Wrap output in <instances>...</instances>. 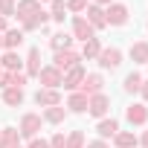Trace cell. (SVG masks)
Listing matches in <instances>:
<instances>
[{"label": "cell", "instance_id": "1", "mask_svg": "<svg viewBox=\"0 0 148 148\" xmlns=\"http://www.w3.org/2000/svg\"><path fill=\"white\" fill-rule=\"evenodd\" d=\"M76 64H79V52L70 47V49H58L55 52V64L52 67L61 73V70H70V67H76Z\"/></svg>", "mask_w": 148, "mask_h": 148}, {"label": "cell", "instance_id": "2", "mask_svg": "<svg viewBox=\"0 0 148 148\" xmlns=\"http://www.w3.org/2000/svg\"><path fill=\"white\" fill-rule=\"evenodd\" d=\"M105 18H108V26H122V23H128V6L110 3L108 12H105Z\"/></svg>", "mask_w": 148, "mask_h": 148}, {"label": "cell", "instance_id": "3", "mask_svg": "<svg viewBox=\"0 0 148 148\" xmlns=\"http://www.w3.org/2000/svg\"><path fill=\"white\" fill-rule=\"evenodd\" d=\"M87 76L84 73V67L82 64H76V67H70L67 73H64V79H61V84L67 87V90H76V87H82V79Z\"/></svg>", "mask_w": 148, "mask_h": 148}, {"label": "cell", "instance_id": "4", "mask_svg": "<svg viewBox=\"0 0 148 148\" xmlns=\"http://www.w3.org/2000/svg\"><path fill=\"white\" fill-rule=\"evenodd\" d=\"M96 58H99V67H105V70H116V67L122 64V52H119L116 47H110V49H102Z\"/></svg>", "mask_w": 148, "mask_h": 148}, {"label": "cell", "instance_id": "5", "mask_svg": "<svg viewBox=\"0 0 148 148\" xmlns=\"http://www.w3.org/2000/svg\"><path fill=\"white\" fill-rule=\"evenodd\" d=\"M38 131H41V116H35V113H26V116L21 119V136H26V139H35V136H38Z\"/></svg>", "mask_w": 148, "mask_h": 148}, {"label": "cell", "instance_id": "6", "mask_svg": "<svg viewBox=\"0 0 148 148\" xmlns=\"http://www.w3.org/2000/svg\"><path fill=\"white\" fill-rule=\"evenodd\" d=\"M102 84H105V79L99 76V73H87V76L82 79V93L84 96H96V93H102Z\"/></svg>", "mask_w": 148, "mask_h": 148}, {"label": "cell", "instance_id": "7", "mask_svg": "<svg viewBox=\"0 0 148 148\" xmlns=\"http://www.w3.org/2000/svg\"><path fill=\"white\" fill-rule=\"evenodd\" d=\"M38 79H41V84H47V90H55V87H61V79L64 76H61L55 67H41Z\"/></svg>", "mask_w": 148, "mask_h": 148}, {"label": "cell", "instance_id": "8", "mask_svg": "<svg viewBox=\"0 0 148 148\" xmlns=\"http://www.w3.org/2000/svg\"><path fill=\"white\" fill-rule=\"evenodd\" d=\"M108 108H110V99H108L105 93H96V96H90V99H87V110H90L93 116H105V113H108Z\"/></svg>", "mask_w": 148, "mask_h": 148}, {"label": "cell", "instance_id": "9", "mask_svg": "<svg viewBox=\"0 0 148 148\" xmlns=\"http://www.w3.org/2000/svg\"><path fill=\"white\" fill-rule=\"evenodd\" d=\"M73 35H76L79 41H90L93 38V26L87 23V18H82V15L73 18Z\"/></svg>", "mask_w": 148, "mask_h": 148}, {"label": "cell", "instance_id": "10", "mask_svg": "<svg viewBox=\"0 0 148 148\" xmlns=\"http://www.w3.org/2000/svg\"><path fill=\"white\" fill-rule=\"evenodd\" d=\"M41 12V3L38 0H21L18 3V21L23 23V21H29V18H35Z\"/></svg>", "mask_w": 148, "mask_h": 148}, {"label": "cell", "instance_id": "11", "mask_svg": "<svg viewBox=\"0 0 148 148\" xmlns=\"http://www.w3.org/2000/svg\"><path fill=\"white\" fill-rule=\"evenodd\" d=\"M87 23L93 26V29H105L108 26V18H105V9L102 6H87Z\"/></svg>", "mask_w": 148, "mask_h": 148}, {"label": "cell", "instance_id": "12", "mask_svg": "<svg viewBox=\"0 0 148 148\" xmlns=\"http://www.w3.org/2000/svg\"><path fill=\"white\" fill-rule=\"evenodd\" d=\"M125 116H128L131 125H145V122H148V108H145V105H131V108L125 110Z\"/></svg>", "mask_w": 148, "mask_h": 148}, {"label": "cell", "instance_id": "13", "mask_svg": "<svg viewBox=\"0 0 148 148\" xmlns=\"http://www.w3.org/2000/svg\"><path fill=\"white\" fill-rule=\"evenodd\" d=\"M0 84H3V87H21L23 90L26 73H3V76H0Z\"/></svg>", "mask_w": 148, "mask_h": 148}, {"label": "cell", "instance_id": "14", "mask_svg": "<svg viewBox=\"0 0 148 148\" xmlns=\"http://www.w3.org/2000/svg\"><path fill=\"white\" fill-rule=\"evenodd\" d=\"M35 102L44 105V108H55V105H61V96L55 90H38L35 93Z\"/></svg>", "mask_w": 148, "mask_h": 148}, {"label": "cell", "instance_id": "15", "mask_svg": "<svg viewBox=\"0 0 148 148\" xmlns=\"http://www.w3.org/2000/svg\"><path fill=\"white\" fill-rule=\"evenodd\" d=\"M38 73H41V49L32 47L29 58H26V76H38Z\"/></svg>", "mask_w": 148, "mask_h": 148}, {"label": "cell", "instance_id": "16", "mask_svg": "<svg viewBox=\"0 0 148 148\" xmlns=\"http://www.w3.org/2000/svg\"><path fill=\"white\" fill-rule=\"evenodd\" d=\"M67 108H70L73 113H84V110H87V96H84V93H73L70 102H67Z\"/></svg>", "mask_w": 148, "mask_h": 148}, {"label": "cell", "instance_id": "17", "mask_svg": "<svg viewBox=\"0 0 148 148\" xmlns=\"http://www.w3.org/2000/svg\"><path fill=\"white\" fill-rule=\"evenodd\" d=\"M21 44H23V29H9V32L3 35V47L15 49V47H21Z\"/></svg>", "mask_w": 148, "mask_h": 148}, {"label": "cell", "instance_id": "18", "mask_svg": "<svg viewBox=\"0 0 148 148\" xmlns=\"http://www.w3.org/2000/svg\"><path fill=\"white\" fill-rule=\"evenodd\" d=\"M131 58H134L136 64H148V44H145V41L134 44V47H131Z\"/></svg>", "mask_w": 148, "mask_h": 148}, {"label": "cell", "instance_id": "19", "mask_svg": "<svg viewBox=\"0 0 148 148\" xmlns=\"http://www.w3.org/2000/svg\"><path fill=\"white\" fill-rule=\"evenodd\" d=\"M49 44H52V49H55V52H58V49H70V44H73V38H70V35H67V32H55V35H52V41H49Z\"/></svg>", "mask_w": 148, "mask_h": 148}, {"label": "cell", "instance_id": "20", "mask_svg": "<svg viewBox=\"0 0 148 148\" xmlns=\"http://www.w3.org/2000/svg\"><path fill=\"white\" fill-rule=\"evenodd\" d=\"M21 64H23V61H21V55H18V52H12V49H9V52L3 55V67H6L9 73H18V70H21Z\"/></svg>", "mask_w": 148, "mask_h": 148}, {"label": "cell", "instance_id": "21", "mask_svg": "<svg viewBox=\"0 0 148 148\" xmlns=\"http://www.w3.org/2000/svg\"><path fill=\"white\" fill-rule=\"evenodd\" d=\"M3 102H6V105H12V108H15V105H21V102H23V90H21V87H6Z\"/></svg>", "mask_w": 148, "mask_h": 148}, {"label": "cell", "instance_id": "22", "mask_svg": "<svg viewBox=\"0 0 148 148\" xmlns=\"http://www.w3.org/2000/svg\"><path fill=\"white\" fill-rule=\"evenodd\" d=\"M99 134L102 136H116L119 134V122L116 119H102L99 122Z\"/></svg>", "mask_w": 148, "mask_h": 148}, {"label": "cell", "instance_id": "23", "mask_svg": "<svg viewBox=\"0 0 148 148\" xmlns=\"http://www.w3.org/2000/svg\"><path fill=\"white\" fill-rule=\"evenodd\" d=\"M18 139H21V131L15 128H3V134H0V145H21Z\"/></svg>", "mask_w": 148, "mask_h": 148}, {"label": "cell", "instance_id": "24", "mask_svg": "<svg viewBox=\"0 0 148 148\" xmlns=\"http://www.w3.org/2000/svg\"><path fill=\"white\" fill-rule=\"evenodd\" d=\"M64 116H67V110H64L61 105H55V108H47V110H44V119H47V122H64Z\"/></svg>", "mask_w": 148, "mask_h": 148}, {"label": "cell", "instance_id": "25", "mask_svg": "<svg viewBox=\"0 0 148 148\" xmlns=\"http://www.w3.org/2000/svg\"><path fill=\"white\" fill-rule=\"evenodd\" d=\"M64 12H67V3H64V0H52V12H49V18L58 21V23H64V18H67Z\"/></svg>", "mask_w": 148, "mask_h": 148}, {"label": "cell", "instance_id": "26", "mask_svg": "<svg viewBox=\"0 0 148 148\" xmlns=\"http://www.w3.org/2000/svg\"><path fill=\"white\" fill-rule=\"evenodd\" d=\"M113 139H116V145H119V148H134V145L139 142V139H136L134 134H128V131H122V134H116Z\"/></svg>", "mask_w": 148, "mask_h": 148}, {"label": "cell", "instance_id": "27", "mask_svg": "<svg viewBox=\"0 0 148 148\" xmlns=\"http://www.w3.org/2000/svg\"><path fill=\"white\" fill-rule=\"evenodd\" d=\"M139 87H142V76H139V73H131V76L125 79V90L128 93H136Z\"/></svg>", "mask_w": 148, "mask_h": 148}, {"label": "cell", "instance_id": "28", "mask_svg": "<svg viewBox=\"0 0 148 148\" xmlns=\"http://www.w3.org/2000/svg\"><path fill=\"white\" fill-rule=\"evenodd\" d=\"M82 52H84V58H96V55L102 52V47H99L96 38H90V41H84V49H82Z\"/></svg>", "mask_w": 148, "mask_h": 148}, {"label": "cell", "instance_id": "29", "mask_svg": "<svg viewBox=\"0 0 148 148\" xmlns=\"http://www.w3.org/2000/svg\"><path fill=\"white\" fill-rule=\"evenodd\" d=\"M82 145H84V134L82 131H73L70 139H67V148H82Z\"/></svg>", "mask_w": 148, "mask_h": 148}, {"label": "cell", "instance_id": "30", "mask_svg": "<svg viewBox=\"0 0 148 148\" xmlns=\"http://www.w3.org/2000/svg\"><path fill=\"white\" fill-rule=\"evenodd\" d=\"M15 15V0H0V18H12Z\"/></svg>", "mask_w": 148, "mask_h": 148}, {"label": "cell", "instance_id": "31", "mask_svg": "<svg viewBox=\"0 0 148 148\" xmlns=\"http://www.w3.org/2000/svg\"><path fill=\"white\" fill-rule=\"evenodd\" d=\"M67 9L79 15V12H84V9H87V0H67Z\"/></svg>", "mask_w": 148, "mask_h": 148}, {"label": "cell", "instance_id": "32", "mask_svg": "<svg viewBox=\"0 0 148 148\" xmlns=\"http://www.w3.org/2000/svg\"><path fill=\"white\" fill-rule=\"evenodd\" d=\"M49 148H67V139H64V134H55V136H52V142H49Z\"/></svg>", "mask_w": 148, "mask_h": 148}, {"label": "cell", "instance_id": "33", "mask_svg": "<svg viewBox=\"0 0 148 148\" xmlns=\"http://www.w3.org/2000/svg\"><path fill=\"white\" fill-rule=\"evenodd\" d=\"M29 148H49V142H47V139H38V136H35V139L29 142Z\"/></svg>", "mask_w": 148, "mask_h": 148}, {"label": "cell", "instance_id": "34", "mask_svg": "<svg viewBox=\"0 0 148 148\" xmlns=\"http://www.w3.org/2000/svg\"><path fill=\"white\" fill-rule=\"evenodd\" d=\"M139 93H142V99L148 102V79H142V87H139Z\"/></svg>", "mask_w": 148, "mask_h": 148}, {"label": "cell", "instance_id": "35", "mask_svg": "<svg viewBox=\"0 0 148 148\" xmlns=\"http://www.w3.org/2000/svg\"><path fill=\"white\" fill-rule=\"evenodd\" d=\"M87 148H108V145H105V142H90Z\"/></svg>", "mask_w": 148, "mask_h": 148}, {"label": "cell", "instance_id": "36", "mask_svg": "<svg viewBox=\"0 0 148 148\" xmlns=\"http://www.w3.org/2000/svg\"><path fill=\"white\" fill-rule=\"evenodd\" d=\"M113 0H96V6H110Z\"/></svg>", "mask_w": 148, "mask_h": 148}, {"label": "cell", "instance_id": "37", "mask_svg": "<svg viewBox=\"0 0 148 148\" xmlns=\"http://www.w3.org/2000/svg\"><path fill=\"white\" fill-rule=\"evenodd\" d=\"M139 142H142V145H145V148H148V131H145V134H142V139H139Z\"/></svg>", "mask_w": 148, "mask_h": 148}, {"label": "cell", "instance_id": "38", "mask_svg": "<svg viewBox=\"0 0 148 148\" xmlns=\"http://www.w3.org/2000/svg\"><path fill=\"white\" fill-rule=\"evenodd\" d=\"M6 29V18H0V32H3Z\"/></svg>", "mask_w": 148, "mask_h": 148}, {"label": "cell", "instance_id": "39", "mask_svg": "<svg viewBox=\"0 0 148 148\" xmlns=\"http://www.w3.org/2000/svg\"><path fill=\"white\" fill-rule=\"evenodd\" d=\"M0 148H21V145H0Z\"/></svg>", "mask_w": 148, "mask_h": 148}, {"label": "cell", "instance_id": "40", "mask_svg": "<svg viewBox=\"0 0 148 148\" xmlns=\"http://www.w3.org/2000/svg\"><path fill=\"white\" fill-rule=\"evenodd\" d=\"M0 47H3V35H0Z\"/></svg>", "mask_w": 148, "mask_h": 148}, {"label": "cell", "instance_id": "41", "mask_svg": "<svg viewBox=\"0 0 148 148\" xmlns=\"http://www.w3.org/2000/svg\"><path fill=\"white\" fill-rule=\"evenodd\" d=\"M0 76H3V70H0Z\"/></svg>", "mask_w": 148, "mask_h": 148}, {"label": "cell", "instance_id": "42", "mask_svg": "<svg viewBox=\"0 0 148 148\" xmlns=\"http://www.w3.org/2000/svg\"><path fill=\"white\" fill-rule=\"evenodd\" d=\"M38 3H41V0H38Z\"/></svg>", "mask_w": 148, "mask_h": 148}]
</instances>
